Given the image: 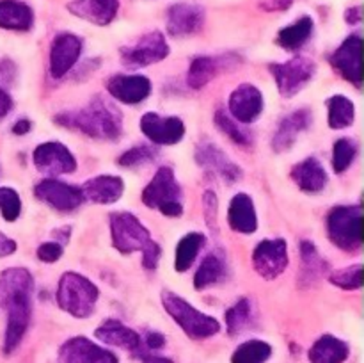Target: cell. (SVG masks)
Listing matches in <instances>:
<instances>
[{
    "label": "cell",
    "instance_id": "6da1fadb",
    "mask_svg": "<svg viewBox=\"0 0 364 363\" xmlns=\"http://www.w3.org/2000/svg\"><path fill=\"white\" fill-rule=\"evenodd\" d=\"M34 280L23 267H11L0 273V306L7 313L4 351L11 354L20 345L32 312Z\"/></svg>",
    "mask_w": 364,
    "mask_h": 363
},
{
    "label": "cell",
    "instance_id": "7a4b0ae2",
    "mask_svg": "<svg viewBox=\"0 0 364 363\" xmlns=\"http://www.w3.org/2000/svg\"><path fill=\"white\" fill-rule=\"evenodd\" d=\"M55 123L82 132L89 137L107 139V141H116L123 132L121 110L102 96L95 98L80 110L60 112L59 116H55Z\"/></svg>",
    "mask_w": 364,
    "mask_h": 363
},
{
    "label": "cell",
    "instance_id": "3957f363",
    "mask_svg": "<svg viewBox=\"0 0 364 363\" xmlns=\"http://www.w3.org/2000/svg\"><path fill=\"white\" fill-rule=\"evenodd\" d=\"M114 248L123 255L142 251V265L148 270H155L160 260V246L151 238L148 228L130 212H117L110 217Z\"/></svg>",
    "mask_w": 364,
    "mask_h": 363
},
{
    "label": "cell",
    "instance_id": "277c9868",
    "mask_svg": "<svg viewBox=\"0 0 364 363\" xmlns=\"http://www.w3.org/2000/svg\"><path fill=\"white\" fill-rule=\"evenodd\" d=\"M162 305L166 312L176 320L178 326L185 331L194 340H203V338L213 337L220 331L219 320L206 315L201 310L194 308L191 302L185 301L178 294L171 290L162 292Z\"/></svg>",
    "mask_w": 364,
    "mask_h": 363
},
{
    "label": "cell",
    "instance_id": "5b68a950",
    "mask_svg": "<svg viewBox=\"0 0 364 363\" xmlns=\"http://www.w3.org/2000/svg\"><path fill=\"white\" fill-rule=\"evenodd\" d=\"M98 288L85 276L77 273L63 274L57 288V302L70 315L85 319L95 310L98 301Z\"/></svg>",
    "mask_w": 364,
    "mask_h": 363
},
{
    "label": "cell",
    "instance_id": "8992f818",
    "mask_svg": "<svg viewBox=\"0 0 364 363\" xmlns=\"http://www.w3.org/2000/svg\"><path fill=\"white\" fill-rule=\"evenodd\" d=\"M181 187L171 167H160L142 191V201L149 209H159L164 216L178 217L183 214Z\"/></svg>",
    "mask_w": 364,
    "mask_h": 363
},
{
    "label": "cell",
    "instance_id": "52a82bcc",
    "mask_svg": "<svg viewBox=\"0 0 364 363\" xmlns=\"http://www.w3.org/2000/svg\"><path fill=\"white\" fill-rule=\"evenodd\" d=\"M327 233L334 246L345 251H355L363 246V209L338 206L327 217Z\"/></svg>",
    "mask_w": 364,
    "mask_h": 363
},
{
    "label": "cell",
    "instance_id": "ba28073f",
    "mask_svg": "<svg viewBox=\"0 0 364 363\" xmlns=\"http://www.w3.org/2000/svg\"><path fill=\"white\" fill-rule=\"evenodd\" d=\"M274 78H276L277 89L283 98H291L299 91L306 88L315 77L316 64L308 57H294L287 63L270 64Z\"/></svg>",
    "mask_w": 364,
    "mask_h": 363
},
{
    "label": "cell",
    "instance_id": "9c48e42d",
    "mask_svg": "<svg viewBox=\"0 0 364 363\" xmlns=\"http://www.w3.org/2000/svg\"><path fill=\"white\" fill-rule=\"evenodd\" d=\"M169 56V45L162 32L153 31L141 36L137 41L121 48V59L128 66H149Z\"/></svg>",
    "mask_w": 364,
    "mask_h": 363
},
{
    "label": "cell",
    "instance_id": "30bf717a",
    "mask_svg": "<svg viewBox=\"0 0 364 363\" xmlns=\"http://www.w3.org/2000/svg\"><path fill=\"white\" fill-rule=\"evenodd\" d=\"M256 273L265 280H274L284 273L288 265V248L284 238L262 241L252 253Z\"/></svg>",
    "mask_w": 364,
    "mask_h": 363
},
{
    "label": "cell",
    "instance_id": "8fae6325",
    "mask_svg": "<svg viewBox=\"0 0 364 363\" xmlns=\"http://www.w3.org/2000/svg\"><path fill=\"white\" fill-rule=\"evenodd\" d=\"M34 164L41 173L50 177L73 173L77 169V160L70 149L57 141H48L34 149Z\"/></svg>",
    "mask_w": 364,
    "mask_h": 363
},
{
    "label": "cell",
    "instance_id": "7c38bea8",
    "mask_svg": "<svg viewBox=\"0 0 364 363\" xmlns=\"http://www.w3.org/2000/svg\"><path fill=\"white\" fill-rule=\"evenodd\" d=\"M57 363H119L116 356L85 337H75L59 349Z\"/></svg>",
    "mask_w": 364,
    "mask_h": 363
},
{
    "label": "cell",
    "instance_id": "4fadbf2b",
    "mask_svg": "<svg viewBox=\"0 0 364 363\" xmlns=\"http://www.w3.org/2000/svg\"><path fill=\"white\" fill-rule=\"evenodd\" d=\"M363 41L359 36H348L340 48L331 56V64L334 70L347 78L348 82L359 85L363 84V59H361Z\"/></svg>",
    "mask_w": 364,
    "mask_h": 363
},
{
    "label": "cell",
    "instance_id": "5bb4252c",
    "mask_svg": "<svg viewBox=\"0 0 364 363\" xmlns=\"http://www.w3.org/2000/svg\"><path fill=\"white\" fill-rule=\"evenodd\" d=\"M34 192L41 201L48 203L50 206L60 210V212H70V210L78 209L85 199L84 194H82V189L75 187V185H68L64 182L53 180V178L39 182L36 185Z\"/></svg>",
    "mask_w": 364,
    "mask_h": 363
},
{
    "label": "cell",
    "instance_id": "9a60e30c",
    "mask_svg": "<svg viewBox=\"0 0 364 363\" xmlns=\"http://www.w3.org/2000/svg\"><path fill=\"white\" fill-rule=\"evenodd\" d=\"M196 160L199 166L205 167L206 171L219 177L220 180L226 182L228 185H233L242 178V169L228 159L226 153L219 148V146L212 144V142H201L196 149Z\"/></svg>",
    "mask_w": 364,
    "mask_h": 363
},
{
    "label": "cell",
    "instance_id": "2e32d148",
    "mask_svg": "<svg viewBox=\"0 0 364 363\" xmlns=\"http://www.w3.org/2000/svg\"><path fill=\"white\" fill-rule=\"evenodd\" d=\"M205 9L198 4H174L167 11V32L174 38L198 34L205 25Z\"/></svg>",
    "mask_w": 364,
    "mask_h": 363
},
{
    "label": "cell",
    "instance_id": "e0dca14e",
    "mask_svg": "<svg viewBox=\"0 0 364 363\" xmlns=\"http://www.w3.org/2000/svg\"><path fill=\"white\" fill-rule=\"evenodd\" d=\"M141 130L156 144H176L183 139L185 125L180 117H164L156 112H146L141 117Z\"/></svg>",
    "mask_w": 364,
    "mask_h": 363
},
{
    "label": "cell",
    "instance_id": "ac0fdd59",
    "mask_svg": "<svg viewBox=\"0 0 364 363\" xmlns=\"http://www.w3.org/2000/svg\"><path fill=\"white\" fill-rule=\"evenodd\" d=\"M82 53V39L78 36L63 32L57 36L50 48V73L53 78H60L77 64Z\"/></svg>",
    "mask_w": 364,
    "mask_h": 363
},
{
    "label": "cell",
    "instance_id": "d6986e66",
    "mask_svg": "<svg viewBox=\"0 0 364 363\" xmlns=\"http://www.w3.org/2000/svg\"><path fill=\"white\" fill-rule=\"evenodd\" d=\"M263 110V95L256 85L244 82L230 96V112L238 123H252Z\"/></svg>",
    "mask_w": 364,
    "mask_h": 363
},
{
    "label": "cell",
    "instance_id": "ffe728a7",
    "mask_svg": "<svg viewBox=\"0 0 364 363\" xmlns=\"http://www.w3.org/2000/svg\"><path fill=\"white\" fill-rule=\"evenodd\" d=\"M107 89L123 103H141L151 93V82L144 75H116L107 82Z\"/></svg>",
    "mask_w": 364,
    "mask_h": 363
},
{
    "label": "cell",
    "instance_id": "44dd1931",
    "mask_svg": "<svg viewBox=\"0 0 364 363\" xmlns=\"http://www.w3.org/2000/svg\"><path fill=\"white\" fill-rule=\"evenodd\" d=\"M95 335L96 338H100V340L105 342V344L127 349V351L132 352L134 356H139L146 349L144 342L139 337V333H135L134 330H130L128 326L121 324L119 320H105V322L95 331Z\"/></svg>",
    "mask_w": 364,
    "mask_h": 363
},
{
    "label": "cell",
    "instance_id": "7402d4cb",
    "mask_svg": "<svg viewBox=\"0 0 364 363\" xmlns=\"http://www.w3.org/2000/svg\"><path fill=\"white\" fill-rule=\"evenodd\" d=\"M119 0H71L68 11L95 25H109L116 18Z\"/></svg>",
    "mask_w": 364,
    "mask_h": 363
},
{
    "label": "cell",
    "instance_id": "603a6c76",
    "mask_svg": "<svg viewBox=\"0 0 364 363\" xmlns=\"http://www.w3.org/2000/svg\"><path fill=\"white\" fill-rule=\"evenodd\" d=\"M235 64V59L231 56H201L192 60L188 68L187 82L192 89H201L208 84L210 80L217 77L220 71L226 68H231Z\"/></svg>",
    "mask_w": 364,
    "mask_h": 363
},
{
    "label": "cell",
    "instance_id": "cb8c5ba5",
    "mask_svg": "<svg viewBox=\"0 0 364 363\" xmlns=\"http://www.w3.org/2000/svg\"><path fill=\"white\" fill-rule=\"evenodd\" d=\"M124 184L119 177L112 174H102V177L91 178L82 187V194L85 199L100 205H110L116 203L123 196Z\"/></svg>",
    "mask_w": 364,
    "mask_h": 363
},
{
    "label": "cell",
    "instance_id": "d4e9b609",
    "mask_svg": "<svg viewBox=\"0 0 364 363\" xmlns=\"http://www.w3.org/2000/svg\"><path fill=\"white\" fill-rule=\"evenodd\" d=\"M311 125V112L309 110H297L291 112L290 116L284 117L277 127L276 134L272 139V148L274 152L281 153L290 149L295 144L299 135Z\"/></svg>",
    "mask_w": 364,
    "mask_h": 363
},
{
    "label": "cell",
    "instance_id": "484cf974",
    "mask_svg": "<svg viewBox=\"0 0 364 363\" xmlns=\"http://www.w3.org/2000/svg\"><path fill=\"white\" fill-rule=\"evenodd\" d=\"M228 221L230 226L235 231L240 233H252L258 228V217H256V209L252 199L247 194L240 192L235 196L230 203V210H228Z\"/></svg>",
    "mask_w": 364,
    "mask_h": 363
},
{
    "label": "cell",
    "instance_id": "4316f807",
    "mask_svg": "<svg viewBox=\"0 0 364 363\" xmlns=\"http://www.w3.org/2000/svg\"><path fill=\"white\" fill-rule=\"evenodd\" d=\"M291 178L295 180V184L306 192H318L322 191L327 185V173L323 169V166L320 164L318 159L315 157H308L302 162H299L297 166L291 171Z\"/></svg>",
    "mask_w": 364,
    "mask_h": 363
},
{
    "label": "cell",
    "instance_id": "83f0119b",
    "mask_svg": "<svg viewBox=\"0 0 364 363\" xmlns=\"http://www.w3.org/2000/svg\"><path fill=\"white\" fill-rule=\"evenodd\" d=\"M34 13L21 0H0V27L7 31H28Z\"/></svg>",
    "mask_w": 364,
    "mask_h": 363
},
{
    "label": "cell",
    "instance_id": "f1b7e54d",
    "mask_svg": "<svg viewBox=\"0 0 364 363\" xmlns=\"http://www.w3.org/2000/svg\"><path fill=\"white\" fill-rule=\"evenodd\" d=\"M350 354L348 344L333 335H323L309 349V362L311 363H343Z\"/></svg>",
    "mask_w": 364,
    "mask_h": 363
},
{
    "label": "cell",
    "instance_id": "f546056e",
    "mask_svg": "<svg viewBox=\"0 0 364 363\" xmlns=\"http://www.w3.org/2000/svg\"><path fill=\"white\" fill-rule=\"evenodd\" d=\"M313 32V20L311 16L299 18L295 23L281 28L277 34V43L287 50H299L309 38Z\"/></svg>",
    "mask_w": 364,
    "mask_h": 363
},
{
    "label": "cell",
    "instance_id": "4dcf8cb0",
    "mask_svg": "<svg viewBox=\"0 0 364 363\" xmlns=\"http://www.w3.org/2000/svg\"><path fill=\"white\" fill-rule=\"evenodd\" d=\"M205 241L206 238L203 233H188L178 242L176 260H174V265H176L178 273H185V270L191 269L196 256L199 255L201 248L205 246Z\"/></svg>",
    "mask_w": 364,
    "mask_h": 363
},
{
    "label": "cell",
    "instance_id": "1f68e13d",
    "mask_svg": "<svg viewBox=\"0 0 364 363\" xmlns=\"http://www.w3.org/2000/svg\"><path fill=\"white\" fill-rule=\"evenodd\" d=\"M329 107V125L331 128L338 130V128H347L354 123L355 117V107L347 96L336 95L329 98L327 102Z\"/></svg>",
    "mask_w": 364,
    "mask_h": 363
},
{
    "label": "cell",
    "instance_id": "d6a6232c",
    "mask_svg": "<svg viewBox=\"0 0 364 363\" xmlns=\"http://www.w3.org/2000/svg\"><path fill=\"white\" fill-rule=\"evenodd\" d=\"M272 354V347L263 340H249L238 345L231 356V363H265Z\"/></svg>",
    "mask_w": 364,
    "mask_h": 363
},
{
    "label": "cell",
    "instance_id": "836d02e7",
    "mask_svg": "<svg viewBox=\"0 0 364 363\" xmlns=\"http://www.w3.org/2000/svg\"><path fill=\"white\" fill-rule=\"evenodd\" d=\"M223 273H224L223 260H220L217 255L206 256L194 276V288L196 290H203V288L217 283V281L220 280V276H223Z\"/></svg>",
    "mask_w": 364,
    "mask_h": 363
},
{
    "label": "cell",
    "instance_id": "e575fe53",
    "mask_svg": "<svg viewBox=\"0 0 364 363\" xmlns=\"http://www.w3.org/2000/svg\"><path fill=\"white\" fill-rule=\"evenodd\" d=\"M301 255H302V278H304L306 283L315 281L316 278L323 273L326 262L320 258L315 244L309 241H302Z\"/></svg>",
    "mask_w": 364,
    "mask_h": 363
},
{
    "label": "cell",
    "instance_id": "d590c367",
    "mask_svg": "<svg viewBox=\"0 0 364 363\" xmlns=\"http://www.w3.org/2000/svg\"><path fill=\"white\" fill-rule=\"evenodd\" d=\"M249 320H251V302H249V299L242 298L226 312L228 333L238 335L247 326Z\"/></svg>",
    "mask_w": 364,
    "mask_h": 363
},
{
    "label": "cell",
    "instance_id": "8d00e7d4",
    "mask_svg": "<svg viewBox=\"0 0 364 363\" xmlns=\"http://www.w3.org/2000/svg\"><path fill=\"white\" fill-rule=\"evenodd\" d=\"M215 125L219 127V130L223 132V134H226L233 142H238V144H251V134H249L245 128L238 127V121L233 120L231 116H228L224 110L219 109L215 112Z\"/></svg>",
    "mask_w": 364,
    "mask_h": 363
},
{
    "label": "cell",
    "instance_id": "74e56055",
    "mask_svg": "<svg viewBox=\"0 0 364 363\" xmlns=\"http://www.w3.org/2000/svg\"><path fill=\"white\" fill-rule=\"evenodd\" d=\"M358 146L352 139H338L333 148V167L336 173H343L348 169L355 159Z\"/></svg>",
    "mask_w": 364,
    "mask_h": 363
},
{
    "label": "cell",
    "instance_id": "f35d334b",
    "mask_svg": "<svg viewBox=\"0 0 364 363\" xmlns=\"http://www.w3.org/2000/svg\"><path fill=\"white\" fill-rule=\"evenodd\" d=\"M331 283L336 287L345 288V290H355V288L363 287V265H348L343 269H338L329 276Z\"/></svg>",
    "mask_w": 364,
    "mask_h": 363
},
{
    "label": "cell",
    "instance_id": "ab89813d",
    "mask_svg": "<svg viewBox=\"0 0 364 363\" xmlns=\"http://www.w3.org/2000/svg\"><path fill=\"white\" fill-rule=\"evenodd\" d=\"M0 212L6 221H16L21 212V199L11 187H0Z\"/></svg>",
    "mask_w": 364,
    "mask_h": 363
},
{
    "label": "cell",
    "instance_id": "60d3db41",
    "mask_svg": "<svg viewBox=\"0 0 364 363\" xmlns=\"http://www.w3.org/2000/svg\"><path fill=\"white\" fill-rule=\"evenodd\" d=\"M156 152L151 149L149 146H137V148H132L128 149L127 153L119 157V164L121 166H127V167H135L139 164H144L149 162V160L155 159Z\"/></svg>",
    "mask_w": 364,
    "mask_h": 363
},
{
    "label": "cell",
    "instance_id": "b9f144b4",
    "mask_svg": "<svg viewBox=\"0 0 364 363\" xmlns=\"http://www.w3.org/2000/svg\"><path fill=\"white\" fill-rule=\"evenodd\" d=\"M203 209H205V219L213 235H217V196L213 191H206L203 198Z\"/></svg>",
    "mask_w": 364,
    "mask_h": 363
},
{
    "label": "cell",
    "instance_id": "7bdbcfd3",
    "mask_svg": "<svg viewBox=\"0 0 364 363\" xmlns=\"http://www.w3.org/2000/svg\"><path fill=\"white\" fill-rule=\"evenodd\" d=\"M63 256V246L59 242H45L38 248V258L46 263H53Z\"/></svg>",
    "mask_w": 364,
    "mask_h": 363
},
{
    "label": "cell",
    "instance_id": "ee69618b",
    "mask_svg": "<svg viewBox=\"0 0 364 363\" xmlns=\"http://www.w3.org/2000/svg\"><path fill=\"white\" fill-rule=\"evenodd\" d=\"M14 251H16V242L0 231V258H6V256L13 255Z\"/></svg>",
    "mask_w": 364,
    "mask_h": 363
},
{
    "label": "cell",
    "instance_id": "f6af8a7d",
    "mask_svg": "<svg viewBox=\"0 0 364 363\" xmlns=\"http://www.w3.org/2000/svg\"><path fill=\"white\" fill-rule=\"evenodd\" d=\"M164 345H166V337L160 333H148V337H146V349H149V351H159V349H162Z\"/></svg>",
    "mask_w": 364,
    "mask_h": 363
},
{
    "label": "cell",
    "instance_id": "bcb514c9",
    "mask_svg": "<svg viewBox=\"0 0 364 363\" xmlns=\"http://www.w3.org/2000/svg\"><path fill=\"white\" fill-rule=\"evenodd\" d=\"M11 107H13V100H11V96L7 95L2 88H0V120L7 116V112L11 110Z\"/></svg>",
    "mask_w": 364,
    "mask_h": 363
},
{
    "label": "cell",
    "instance_id": "7dc6e473",
    "mask_svg": "<svg viewBox=\"0 0 364 363\" xmlns=\"http://www.w3.org/2000/svg\"><path fill=\"white\" fill-rule=\"evenodd\" d=\"M137 358L142 359V363H173V359L169 358H164V356H156V354H149L148 349H144V351L141 352V354L137 356Z\"/></svg>",
    "mask_w": 364,
    "mask_h": 363
},
{
    "label": "cell",
    "instance_id": "c3c4849f",
    "mask_svg": "<svg viewBox=\"0 0 364 363\" xmlns=\"http://www.w3.org/2000/svg\"><path fill=\"white\" fill-rule=\"evenodd\" d=\"M294 0H270V2L263 4V7L269 11H284L291 6Z\"/></svg>",
    "mask_w": 364,
    "mask_h": 363
},
{
    "label": "cell",
    "instance_id": "681fc988",
    "mask_svg": "<svg viewBox=\"0 0 364 363\" xmlns=\"http://www.w3.org/2000/svg\"><path fill=\"white\" fill-rule=\"evenodd\" d=\"M345 20H347V23H358V21L361 20V7L355 6L352 7V9H348L347 13H345Z\"/></svg>",
    "mask_w": 364,
    "mask_h": 363
},
{
    "label": "cell",
    "instance_id": "f907efd6",
    "mask_svg": "<svg viewBox=\"0 0 364 363\" xmlns=\"http://www.w3.org/2000/svg\"><path fill=\"white\" fill-rule=\"evenodd\" d=\"M28 130H31V121H28V120H20L13 127V134H16V135L27 134Z\"/></svg>",
    "mask_w": 364,
    "mask_h": 363
}]
</instances>
